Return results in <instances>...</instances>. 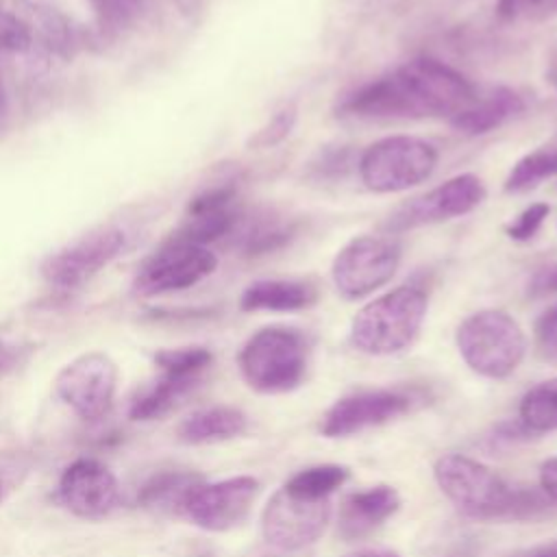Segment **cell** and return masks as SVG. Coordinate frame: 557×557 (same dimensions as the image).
<instances>
[{"mask_svg":"<svg viewBox=\"0 0 557 557\" xmlns=\"http://www.w3.org/2000/svg\"><path fill=\"white\" fill-rule=\"evenodd\" d=\"M522 111L524 100L518 91L509 87H496L481 98L476 96L463 111L450 117V124L455 131L474 137L503 126L507 120L516 117Z\"/></svg>","mask_w":557,"mask_h":557,"instance_id":"cell-19","label":"cell"},{"mask_svg":"<svg viewBox=\"0 0 557 557\" xmlns=\"http://www.w3.org/2000/svg\"><path fill=\"white\" fill-rule=\"evenodd\" d=\"M202 481V474L194 470H161L139 487L137 503L150 511L181 513L185 500Z\"/></svg>","mask_w":557,"mask_h":557,"instance_id":"cell-22","label":"cell"},{"mask_svg":"<svg viewBox=\"0 0 557 557\" xmlns=\"http://www.w3.org/2000/svg\"><path fill=\"white\" fill-rule=\"evenodd\" d=\"M248 429V418L242 409L228 405H213L189 413L176 429L185 444H215L239 437Z\"/></svg>","mask_w":557,"mask_h":557,"instance_id":"cell-20","label":"cell"},{"mask_svg":"<svg viewBox=\"0 0 557 557\" xmlns=\"http://www.w3.org/2000/svg\"><path fill=\"white\" fill-rule=\"evenodd\" d=\"M557 176V144L542 146L513 163L505 178V191L522 194Z\"/></svg>","mask_w":557,"mask_h":557,"instance_id":"cell-24","label":"cell"},{"mask_svg":"<svg viewBox=\"0 0 557 557\" xmlns=\"http://www.w3.org/2000/svg\"><path fill=\"white\" fill-rule=\"evenodd\" d=\"M511 557H557V542H548V544H540L533 548H524Z\"/></svg>","mask_w":557,"mask_h":557,"instance_id":"cell-34","label":"cell"},{"mask_svg":"<svg viewBox=\"0 0 557 557\" xmlns=\"http://www.w3.org/2000/svg\"><path fill=\"white\" fill-rule=\"evenodd\" d=\"M400 507V496L392 485H372L368 490L350 494L339 513V535L357 540L374 531Z\"/></svg>","mask_w":557,"mask_h":557,"instance_id":"cell-17","label":"cell"},{"mask_svg":"<svg viewBox=\"0 0 557 557\" xmlns=\"http://www.w3.org/2000/svg\"><path fill=\"white\" fill-rule=\"evenodd\" d=\"M485 185L474 174H457L442 185L400 205L385 222L387 235L411 231L426 224L446 222L474 211L485 200Z\"/></svg>","mask_w":557,"mask_h":557,"instance_id":"cell-11","label":"cell"},{"mask_svg":"<svg viewBox=\"0 0 557 557\" xmlns=\"http://www.w3.org/2000/svg\"><path fill=\"white\" fill-rule=\"evenodd\" d=\"M457 350L468 368L487 379H507L522 363L527 335L507 311L483 309L457 326Z\"/></svg>","mask_w":557,"mask_h":557,"instance_id":"cell-5","label":"cell"},{"mask_svg":"<svg viewBox=\"0 0 557 557\" xmlns=\"http://www.w3.org/2000/svg\"><path fill=\"white\" fill-rule=\"evenodd\" d=\"M518 422L529 435L557 429V379L542 381L522 396Z\"/></svg>","mask_w":557,"mask_h":557,"instance_id":"cell-23","label":"cell"},{"mask_svg":"<svg viewBox=\"0 0 557 557\" xmlns=\"http://www.w3.org/2000/svg\"><path fill=\"white\" fill-rule=\"evenodd\" d=\"M215 265L218 259L207 246L172 237L139 268L133 287L139 296L181 292L209 276Z\"/></svg>","mask_w":557,"mask_h":557,"instance_id":"cell-10","label":"cell"},{"mask_svg":"<svg viewBox=\"0 0 557 557\" xmlns=\"http://www.w3.org/2000/svg\"><path fill=\"white\" fill-rule=\"evenodd\" d=\"M348 476L350 472L346 466L320 463V466L298 470L285 481L283 487L296 496L322 500V498H331V494L337 492L348 481Z\"/></svg>","mask_w":557,"mask_h":557,"instance_id":"cell-25","label":"cell"},{"mask_svg":"<svg viewBox=\"0 0 557 557\" xmlns=\"http://www.w3.org/2000/svg\"><path fill=\"white\" fill-rule=\"evenodd\" d=\"M496 13L503 20H518L533 13L546 17L550 13H557V0H498Z\"/></svg>","mask_w":557,"mask_h":557,"instance_id":"cell-29","label":"cell"},{"mask_svg":"<svg viewBox=\"0 0 557 557\" xmlns=\"http://www.w3.org/2000/svg\"><path fill=\"white\" fill-rule=\"evenodd\" d=\"M535 289L537 292H557V265L546 268V272H542L535 278Z\"/></svg>","mask_w":557,"mask_h":557,"instance_id":"cell-33","label":"cell"},{"mask_svg":"<svg viewBox=\"0 0 557 557\" xmlns=\"http://www.w3.org/2000/svg\"><path fill=\"white\" fill-rule=\"evenodd\" d=\"M200 379L176 376L161 372L154 381L146 383L135 392L128 405V418L139 422H150L170 413L183 396H187Z\"/></svg>","mask_w":557,"mask_h":557,"instance_id":"cell-21","label":"cell"},{"mask_svg":"<svg viewBox=\"0 0 557 557\" xmlns=\"http://www.w3.org/2000/svg\"><path fill=\"white\" fill-rule=\"evenodd\" d=\"M346 557H400V555L389 550V548H361V550H355Z\"/></svg>","mask_w":557,"mask_h":557,"instance_id":"cell-36","label":"cell"},{"mask_svg":"<svg viewBox=\"0 0 557 557\" xmlns=\"http://www.w3.org/2000/svg\"><path fill=\"white\" fill-rule=\"evenodd\" d=\"M257 494L259 481L248 474L215 483L202 481L185 500L181 516L205 531H231L246 520Z\"/></svg>","mask_w":557,"mask_h":557,"instance_id":"cell-13","label":"cell"},{"mask_svg":"<svg viewBox=\"0 0 557 557\" xmlns=\"http://www.w3.org/2000/svg\"><path fill=\"white\" fill-rule=\"evenodd\" d=\"M411 396L400 389H363L335 400L320 422L324 437H348L387 424L411 411Z\"/></svg>","mask_w":557,"mask_h":557,"instance_id":"cell-14","label":"cell"},{"mask_svg":"<svg viewBox=\"0 0 557 557\" xmlns=\"http://www.w3.org/2000/svg\"><path fill=\"white\" fill-rule=\"evenodd\" d=\"M544 76H546V83H548L550 87H555V89H557V48L548 54Z\"/></svg>","mask_w":557,"mask_h":557,"instance_id":"cell-35","label":"cell"},{"mask_svg":"<svg viewBox=\"0 0 557 557\" xmlns=\"http://www.w3.org/2000/svg\"><path fill=\"white\" fill-rule=\"evenodd\" d=\"M20 359V350L13 344H7L4 339H0V376L4 372H9Z\"/></svg>","mask_w":557,"mask_h":557,"instance_id":"cell-32","label":"cell"},{"mask_svg":"<svg viewBox=\"0 0 557 557\" xmlns=\"http://www.w3.org/2000/svg\"><path fill=\"white\" fill-rule=\"evenodd\" d=\"M124 248V233L115 226H98L48 255L41 276L63 289L78 287L107 268Z\"/></svg>","mask_w":557,"mask_h":557,"instance_id":"cell-12","label":"cell"},{"mask_svg":"<svg viewBox=\"0 0 557 557\" xmlns=\"http://www.w3.org/2000/svg\"><path fill=\"white\" fill-rule=\"evenodd\" d=\"M474 98L463 74L444 61L420 57L344 94L337 113L355 120L455 117Z\"/></svg>","mask_w":557,"mask_h":557,"instance_id":"cell-1","label":"cell"},{"mask_svg":"<svg viewBox=\"0 0 557 557\" xmlns=\"http://www.w3.org/2000/svg\"><path fill=\"white\" fill-rule=\"evenodd\" d=\"M318 300V289L300 278H261L250 283L242 296V311H300Z\"/></svg>","mask_w":557,"mask_h":557,"instance_id":"cell-18","label":"cell"},{"mask_svg":"<svg viewBox=\"0 0 557 557\" xmlns=\"http://www.w3.org/2000/svg\"><path fill=\"white\" fill-rule=\"evenodd\" d=\"M331 498H302L281 487L263 507L261 533L272 548L296 553L322 537L331 522Z\"/></svg>","mask_w":557,"mask_h":557,"instance_id":"cell-8","label":"cell"},{"mask_svg":"<svg viewBox=\"0 0 557 557\" xmlns=\"http://www.w3.org/2000/svg\"><path fill=\"white\" fill-rule=\"evenodd\" d=\"M57 498L83 520H102L115 509L120 485L109 466L94 457H81L61 472Z\"/></svg>","mask_w":557,"mask_h":557,"instance_id":"cell-15","label":"cell"},{"mask_svg":"<svg viewBox=\"0 0 557 557\" xmlns=\"http://www.w3.org/2000/svg\"><path fill=\"white\" fill-rule=\"evenodd\" d=\"M437 165L433 144L413 135H389L359 157L361 183L376 194H396L426 181Z\"/></svg>","mask_w":557,"mask_h":557,"instance_id":"cell-6","label":"cell"},{"mask_svg":"<svg viewBox=\"0 0 557 557\" xmlns=\"http://www.w3.org/2000/svg\"><path fill=\"white\" fill-rule=\"evenodd\" d=\"M235 224L237 211L233 207V189L218 187L191 200L187 218L174 237L207 246L209 242L228 235L235 228Z\"/></svg>","mask_w":557,"mask_h":557,"instance_id":"cell-16","label":"cell"},{"mask_svg":"<svg viewBox=\"0 0 557 557\" xmlns=\"http://www.w3.org/2000/svg\"><path fill=\"white\" fill-rule=\"evenodd\" d=\"M550 213V207L544 205V202H535V205H529L524 211H520L511 222L505 224V233L516 239V242H527L531 239L540 226L544 224V220L548 218Z\"/></svg>","mask_w":557,"mask_h":557,"instance_id":"cell-28","label":"cell"},{"mask_svg":"<svg viewBox=\"0 0 557 557\" xmlns=\"http://www.w3.org/2000/svg\"><path fill=\"white\" fill-rule=\"evenodd\" d=\"M117 387V366L100 350L83 352L65 363L57 379L54 392L83 420H100L109 413Z\"/></svg>","mask_w":557,"mask_h":557,"instance_id":"cell-9","label":"cell"},{"mask_svg":"<svg viewBox=\"0 0 557 557\" xmlns=\"http://www.w3.org/2000/svg\"><path fill=\"white\" fill-rule=\"evenodd\" d=\"M426 294L416 285H400L363 305L350 322V344L366 355L385 357L411 346L426 315Z\"/></svg>","mask_w":557,"mask_h":557,"instance_id":"cell-3","label":"cell"},{"mask_svg":"<svg viewBox=\"0 0 557 557\" xmlns=\"http://www.w3.org/2000/svg\"><path fill=\"white\" fill-rule=\"evenodd\" d=\"M211 350L202 346H183V348H165L154 355V363L159 372L200 379L202 372L211 366Z\"/></svg>","mask_w":557,"mask_h":557,"instance_id":"cell-26","label":"cell"},{"mask_svg":"<svg viewBox=\"0 0 557 557\" xmlns=\"http://www.w3.org/2000/svg\"><path fill=\"white\" fill-rule=\"evenodd\" d=\"M540 490L550 503H557V457H550L540 468Z\"/></svg>","mask_w":557,"mask_h":557,"instance_id":"cell-31","label":"cell"},{"mask_svg":"<svg viewBox=\"0 0 557 557\" xmlns=\"http://www.w3.org/2000/svg\"><path fill=\"white\" fill-rule=\"evenodd\" d=\"M0 500H2V481H0Z\"/></svg>","mask_w":557,"mask_h":557,"instance_id":"cell-37","label":"cell"},{"mask_svg":"<svg viewBox=\"0 0 557 557\" xmlns=\"http://www.w3.org/2000/svg\"><path fill=\"white\" fill-rule=\"evenodd\" d=\"M535 342L546 359L557 361V302L537 318Z\"/></svg>","mask_w":557,"mask_h":557,"instance_id":"cell-30","label":"cell"},{"mask_svg":"<svg viewBox=\"0 0 557 557\" xmlns=\"http://www.w3.org/2000/svg\"><path fill=\"white\" fill-rule=\"evenodd\" d=\"M400 255V244L392 235H357L337 250L331 265L333 283L344 298H363L392 281Z\"/></svg>","mask_w":557,"mask_h":557,"instance_id":"cell-7","label":"cell"},{"mask_svg":"<svg viewBox=\"0 0 557 557\" xmlns=\"http://www.w3.org/2000/svg\"><path fill=\"white\" fill-rule=\"evenodd\" d=\"M296 120H298V107H296V102L283 104V107L265 122V126H261V128L252 135L250 146H255V148H272V146L281 144V141L287 139L289 133L294 131Z\"/></svg>","mask_w":557,"mask_h":557,"instance_id":"cell-27","label":"cell"},{"mask_svg":"<svg viewBox=\"0 0 557 557\" xmlns=\"http://www.w3.org/2000/svg\"><path fill=\"white\" fill-rule=\"evenodd\" d=\"M309 363V344L305 335L289 326L259 329L242 346L237 366L255 392L285 394L298 387Z\"/></svg>","mask_w":557,"mask_h":557,"instance_id":"cell-4","label":"cell"},{"mask_svg":"<svg viewBox=\"0 0 557 557\" xmlns=\"http://www.w3.org/2000/svg\"><path fill=\"white\" fill-rule=\"evenodd\" d=\"M433 476L455 509L474 520H524L550 503L542 490L511 487L490 466L459 453L442 455Z\"/></svg>","mask_w":557,"mask_h":557,"instance_id":"cell-2","label":"cell"}]
</instances>
